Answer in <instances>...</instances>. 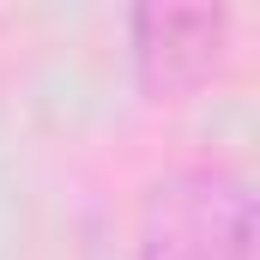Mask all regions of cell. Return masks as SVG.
Masks as SVG:
<instances>
[{
	"label": "cell",
	"instance_id": "2",
	"mask_svg": "<svg viewBox=\"0 0 260 260\" xmlns=\"http://www.w3.org/2000/svg\"><path fill=\"white\" fill-rule=\"evenodd\" d=\"M230 12L224 6H139L133 12V73L151 103H182L224 67Z\"/></svg>",
	"mask_w": 260,
	"mask_h": 260
},
{
	"label": "cell",
	"instance_id": "1",
	"mask_svg": "<svg viewBox=\"0 0 260 260\" xmlns=\"http://www.w3.org/2000/svg\"><path fill=\"white\" fill-rule=\"evenodd\" d=\"M139 260H254V194L230 170H182L139 212Z\"/></svg>",
	"mask_w": 260,
	"mask_h": 260
}]
</instances>
